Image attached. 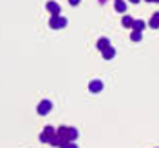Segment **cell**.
Segmentation results:
<instances>
[{
    "instance_id": "5b68a950",
    "label": "cell",
    "mask_w": 159,
    "mask_h": 148,
    "mask_svg": "<svg viewBox=\"0 0 159 148\" xmlns=\"http://www.w3.org/2000/svg\"><path fill=\"white\" fill-rule=\"evenodd\" d=\"M45 9L49 11L51 15H60V13H61L60 4H58V2H54V0H49V2L45 4Z\"/></svg>"
},
{
    "instance_id": "2e32d148",
    "label": "cell",
    "mask_w": 159,
    "mask_h": 148,
    "mask_svg": "<svg viewBox=\"0 0 159 148\" xmlns=\"http://www.w3.org/2000/svg\"><path fill=\"white\" fill-rule=\"evenodd\" d=\"M129 2H132V4H139L141 0H129Z\"/></svg>"
},
{
    "instance_id": "4fadbf2b",
    "label": "cell",
    "mask_w": 159,
    "mask_h": 148,
    "mask_svg": "<svg viewBox=\"0 0 159 148\" xmlns=\"http://www.w3.org/2000/svg\"><path fill=\"white\" fill-rule=\"evenodd\" d=\"M80 2H81V0H69V4L72 6V7H76V6H78Z\"/></svg>"
},
{
    "instance_id": "7c38bea8",
    "label": "cell",
    "mask_w": 159,
    "mask_h": 148,
    "mask_svg": "<svg viewBox=\"0 0 159 148\" xmlns=\"http://www.w3.org/2000/svg\"><path fill=\"white\" fill-rule=\"evenodd\" d=\"M130 40H132V42H141V40H143L141 31H134L132 29V33H130Z\"/></svg>"
},
{
    "instance_id": "52a82bcc",
    "label": "cell",
    "mask_w": 159,
    "mask_h": 148,
    "mask_svg": "<svg viewBox=\"0 0 159 148\" xmlns=\"http://www.w3.org/2000/svg\"><path fill=\"white\" fill-rule=\"evenodd\" d=\"M101 56H103V60H112L114 56H116V49L110 45V47H107V49L101 51Z\"/></svg>"
},
{
    "instance_id": "ba28073f",
    "label": "cell",
    "mask_w": 159,
    "mask_h": 148,
    "mask_svg": "<svg viewBox=\"0 0 159 148\" xmlns=\"http://www.w3.org/2000/svg\"><path fill=\"white\" fill-rule=\"evenodd\" d=\"M114 7L118 13H125L127 11V2L125 0H114Z\"/></svg>"
},
{
    "instance_id": "9c48e42d",
    "label": "cell",
    "mask_w": 159,
    "mask_h": 148,
    "mask_svg": "<svg viewBox=\"0 0 159 148\" xmlns=\"http://www.w3.org/2000/svg\"><path fill=\"white\" fill-rule=\"evenodd\" d=\"M96 47H98L99 51L107 49V47H110V40H109V38H105V36H103V38H99V40H98V43H96Z\"/></svg>"
},
{
    "instance_id": "30bf717a",
    "label": "cell",
    "mask_w": 159,
    "mask_h": 148,
    "mask_svg": "<svg viewBox=\"0 0 159 148\" xmlns=\"http://www.w3.org/2000/svg\"><path fill=\"white\" fill-rule=\"evenodd\" d=\"M145 27H147L145 20H134V22H132V29H134V31H141V33H143Z\"/></svg>"
},
{
    "instance_id": "9a60e30c",
    "label": "cell",
    "mask_w": 159,
    "mask_h": 148,
    "mask_svg": "<svg viewBox=\"0 0 159 148\" xmlns=\"http://www.w3.org/2000/svg\"><path fill=\"white\" fill-rule=\"evenodd\" d=\"M152 18H154V20H157V22H159V11H156V13L152 15Z\"/></svg>"
},
{
    "instance_id": "7a4b0ae2",
    "label": "cell",
    "mask_w": 159,
    "mask_h": 148,
    "mask_svg": "<svg viewBox=\"0 0 159 148\" xmlns=\"http://www.w3.org/2000/svg\"><path fill=\"white\" fill-rule=\"evenodd\" d=\"M67 25V18L61 15H51L49 18V27L51 29H63Z\"/></svg>"
},
{
    "instance_id": "6da1fadb",
    "label": "cell",
    "mask_w": 159,
    "mask_h": 148,
    "mask_svg": "<svg viewBox=\"0 0 159 148\" xmlns=\"http://www.w3.org/2000/svg\"><path fill=\"white\" fill-rule=\"evenodd\" d=\"M56 136L60 139H69V141H76L78 139V130L74 128V127H60L56 130Z\"/></svg>"
},
{
    "instance_id": "3957f363",
    "label": "cell",
    "mask_w": 159,
    "mask_h": 148,
    "mask_svg": "<svg viewBox=\"0 0 159 148\" xmlns=\"http://www.w3.org/2000/svg\"><path fill=\"white\" fill-rule=\"evenodd\" d=\"M54 136H56V130L47 125L45 128L42 130V134H40V141H42V143H47V145H51V141L54 139Z\"/></svg>"
},
{
    "instance_id": "277c9868",
    "label": "cell",
    "mask_w": 159,
    "mask_h": 148,
    "mask_svg": "<svg viewBox=\"0 0 159 148\" xmlns=\"http://www.w3.org/2000/svg\"><path fill=\"white\" fill-rule=\"evenodd\" d=\"M51 110H52V103H51L49 99H42V101L38 103V107H36L38 116H47Z\"/></svg>"
},
{
    "instance_id": "e0dca14e",
    "label": "cell",
    "mask_w": 159,
    "mask_h": 148,
    "mask_svg": "<svg viewBox=\"0 0 159 148\" xmlns=\"http://www.w3.org/2000/svg\"><path fill=\"white\" fill-rule=\"evenodd\" d=\"M145 2H156V4H159V0H145Z\"/></svg>"
},
{
    "instance_id": "8992f818",
    "label": "cell",
    "mask_w": 159,
    "mask_h": 148,
    "mask_svg": "<svg viewBox=\"0 0 159 148\" xmlns=\"http://www.w3.org/2000/svg\"><path fill=\"white\" fill-rule=\"evenodd\" d=\"M89 90L92 92V94L101 92V90H103V81H101V79H92V81L89 83Z\"/></svg>"
},
{
    "instance_id": "5bb4252c",
    "label": "cell",
    "mask_w": 159,
    "mask_h": 148,
    "mask_svg": "<svg viewBox=\"0 0 159 148\" xmlns=\"http://www.w3.org/2000/svg\"><path fill=\"white\" fill-rule=\"evenodd\" d=\"M65 148H78V145H76V143H74V141H70L69 145H67V146Z\"/></svg>"
},
{
    "instance_id": "8fae6325",
    "label": "cell",
    "mask_w": 159,
    "mask_h": 148,
    "mask_svg": "<svg viewBox=\"0 0 159 148\" xmlns=\"http://www.w3.org/2000/svg\"><path fill=\"white\" fill-rule=\"evenodd\" d=\"M132 22H134V18L129 16V15H125L123 20H121V25H123V27H127V29H132Z\"/></svg>"
}]
</instances>
